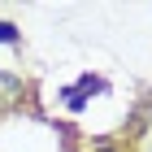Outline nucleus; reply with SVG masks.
Listing matches in <instances>:
<instances>
[{
	"label": "nucleus",
	"instance_id": "nucleus-3",
	"mask_svg": "<svg viewBox=\"0 0 152 152\" xmlns=\"http://www.w3.org/2000/svg\"><path fill=\"white\" fill-rule=\"evenodd\" d=\"M96 152H122V148H117V143H100Z\"/></svg>",
	"mask_w": 152,
	"mask_h": 152
},
{
	"label": "nucleus",
	"instance_id": "nucleus-1",
	"mask_svg": "<svg viewBox=\"0 0 152 152\" xmlns=\"http://www.w3.org/2000/svg\"><path fill=\"white\" fill-rule=\"evenodd\" d=\"M22 96V78H13V74L0 70V104H9V100H18Z\"/></svg>",
	"mask_w": 152,
	"mask_h": 152
},
{
	"label": "nucleus",
	"instance_id": "nucleus-2",
	"mask_svg": "<svg viewBox=\"0 0 152 152\" xmlns=\"http://www.w3.org/2000/svg\"><path fill=\"white\" fill-rule=\"evenodd\" d=\"M18 39H22L18 26H13V22H0V44H18Z\"/></svg>",
	"mask_w": 152,
	"mask_h": 152
}]
</instances>
